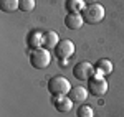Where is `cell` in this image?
Listing matches in <instances>:
<instances>
[{"mask_svg":"<svg viewBox=\"0 0 124 117\" xmlns=\"http://www.w3.org/2000/svg\"><path fill=\"white\" fill-rule=\"evenodd\" d=\"M33 8H35V0H20L18 10H22V12H31Z\"/></svg>","mask_w":124,"mask_h":117,"instance_id":"9a60e30c","label":"cell"},{"mask_svg":"<svg viewBox=\"0 0 124 117\" xmlns=\"http://www.w3.org/2000/svg\"><path fill=\"white\" fill-rule=\"evenodd\" d=\"M73 53H75L73 41H70V40H60V43L55 48V56L58 59H68L73 56Z\"/></svg>","mask_w":124,"mask_h":117,"instance_id":"8992f818","label":"cell"},{"mask_svg":"<svg viewBox=\"0 0 124 117\" xmlns=\"http://www.w3.org/2000/svg\"><path fill=\"white\" fill-rule=\"evenodd\" d=\"M58 43H60V38H58L56 31H46V33L43 35V48L55 49Z\"/></svg>","mask_w":124,"mask_h":117,"instance_id":"8fae6325","label":"cell"},{"mask_svg":"<svg viewBox=\"0 0 124 117\" xmlns=\"http://www.w3.org/2000/svg\"><path fill=\"white\" fill-rule=\"evenodd\" d=\"M27 43H28V46L31 49L41 48L43 46V35H41V31H31V33H28Z\"/></svg>","mask_w":124,"mask_h":117,"instance_id":"7c38bea8","label":"cell"},{"mask_svg":"<svg viewBox=\"0 0 124 117\" xmlns=\"http://www.w3.org/2000/svg\"><path fill=\"white\" fill-rule=\"evenodd\" d=\"M89 2H91V3H96V0H89Z\"/></svg>","mask_w":124,"mask_h":117,"instance_id":"e0dca14e","label":"cell"},{"mask_svg":"<svg viewBox=\"0 0 124 117\" xmlns=\"http://www.w3.org/2000/svg\"><path fill=\"white\" fill-rule=\"evenodd\" d=\"M20 5V0H0L2 12H15Z\"/></svg>","mask_w":124,"mask_h":117,"instance_id":"5bb4252c","label":"cell"},{"mask_svg":"<svg viewBox=\"0 0 124 117\" xmlns=\"http://www.w3.org/2000/svg\"><path fill=\"white\" fill-rule=\"evenodd\" d=\"M78 117H93L94 116V112H93V109L89 107V106H81V107L78 109Z\"/></svg>","mask_w":124,"mask_h":117,"instance_id":"2e32d148","label":"cell"},{"mask_svg":"<svg viewBox=\"0 0 124 117\" xmlns=\"http://www.w3.org/2000/svg\"><path fill=\"white\" fill-rule=\"evenodd\" d=\"M83 23H85V20H83V15H79V13H68L65 18V25L70 30H79Z\"/></svg>","mask_w":124,"mask_h":117,"instance_id":"ba28073f","label":"cell"},{"mask_svg":"<svg viewBox=\"0 0 124 117\" xmlns=\"http://www.w3.org/2000/svg\"><path fill=\"white\" fill-rule=\"evenodd\" d=\"M88 92H91L94 97H101L108 92V83L103 76H91L88 79Z\"/></svg>","mask_w":124,"mask_h":117,"instance_id":"277c9868","label":"cell"},{"mask_svg":"<svg viewBox=\"0 0 124 117\" xmlns=\"http://www.w3.org/2000/svg\"><path fill=\"white\" fill-rule=\"evenodd\" d=\"M53 104H55V109H56L58 112H70V110L73 109V101L68 97V96L55 97Z\"/></svg>","mask_w":124,"mask_h":117,"instance_id":"9c48e42d","label":"cell"},{"mask_svg":"<svg viewBox=\"0 0 124 117\" xmlns=\"http://www.w3.org/2000/svg\"><path fill=\"white\" fill-rule=\"evenodd\" d=\"M65 7H66L68 13H79L86 8L85 0H66Z\"/></svg>","mask_w":124,"mask_h":117,"instance_id":"4fadbf2b","label":"cell"},{"mask_svg":"<svg viewBox=\"0 0 124 117\" xmlns=\"http://www.w3.org/2000/svg\"><path fill=\"white\" fill-rule=\"evenodd\" d=\"M71 89V84L65 76H53V78L48 81V91L53 97H60V96H68Z\"/></svg>","mask_w":124,"mask_h":117,"instance_id":"6da1fadb","label":"cell"},{"mask_svg":"<svg viewBox=\"0 0 124 117\" xmlns=\"http://www.w3.org/2000/svg\"><path fill=\"white\" fill-rule=\"evenodd\" d=\"M68 97L73 102H83L88 97V89H85L83 86H71L70 92H68Z\"/></svg>","mask_w":124,"mask_h":117,"instance_id":"52a82bcc","label":"cell"},{"mask_svg":"<svg viewBox=\"0 0 124 117\" xmlns=\"http://www.w3.org/2000/svg\"><path fill=\"white\" fill-rule=\"evenodd\" d=\"M94 71L98 76H106L113 73V63L109 59H98V63L94 64Z\"/></svg>","mask_w":124,"mask_h":117,"instance_id":"30bf717a","label":"cell"},{"mask_svg":"<svg viewBox=\"0 0 124 117\" xmlns=\"http://www.w3.org/2000/svg\"><path fill=\"white\" fill-rule=\"evenodd\" d=\"M73 76L78 81H88L91 76H94V66L88 61H79L73 68Z\"/></svg>","mask_w":124,"mask_h":117,"instance_id":"5b68a950","label":"cell"},{"mask_svg":"<svg viewBox=\"0 0 124 117\" xmlns=\"http://www.w3.org/2000/svg\"><path fill=\"white\" fill-rule=\"evenodd\" d=\"M51 61V55H50V49L46 48H37L31 49L30 53V64L35 69H45Z\"/></svg>","mask_w":124,"mask_h":117,"instance_id":"7a4b0ae2","label":"cell"},{"mask_svg":"<svg viewBox=\"0 0 124 117\" xmlns=\"http://www.w3.org/2000/svg\"><path fill=\"white\" fill-rule=\"evenodd\" d=\"M81 15H83L85 23L94 25V23H99L101 20L104 18V8H103V5H99V3H91V5H88V7L81 12Z\"/></svg>","mask_w":124,"mask_h":117,"instance_id":"3957f363","label":"cell"}]
</instances>
